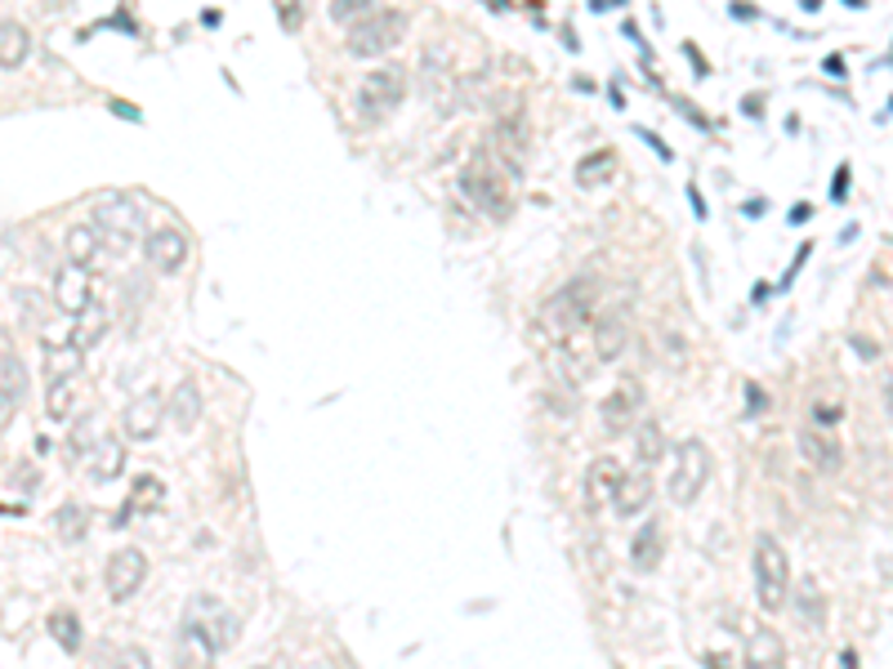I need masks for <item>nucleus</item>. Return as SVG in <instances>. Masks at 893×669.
Instances as JSON below:
<instances>
[{
    "instance_id": "34",
    "label": "nucleus",
    "mask_w": 893,
    "mask_h": 669,
    "mask_svg": "<svg viewBox=\"0 0 893 669\" xmlns=\"http://www.w3.org/2000/svg\"><path fill=\"white\" fill-rule=\"evenodd\" d=\"M94 419L85 415V419H76V428H72V438H68V451H72V460H81L85 451H94Z\"/></svg>"
},
{
    "instance_id": "17",
    "label": "nucleus",
    "mask_w": 893,
    "mask_h": 669,
    "mask_svg": "<svg viewBox=\"0 0 893 669\" xmlns=\"http://www.w3.org/2000/svg\"><path fill=\"white\" fill-rule=\"evenodd\" d=\"M85 366V349L81 344H45V385H68Z\"/></svg>"
},
{
    "instance_id": "22",
    "label": "nucleus",
    "mask_w": 893,
    "mask_h": 669,
    "mask_svg": "<svg viewBox=\"0 0 893 669\" xmlns=\"http://www.w3.org/2000/svg\"><path fill=\"white\" fill-rule=\"evenodd\" d=\"M635 411H639V385H622L613 398L603 402V424H607V434H626V428L635 424Z\"/></svg>"
},
{
    "instance_id": "3",
    "label": "nucleus",
    "mask_w": 893,
    "mask_h": 669,
    "mask_svg": "<svg viewBox=\"0 0 893 669\" xmlns=\"http://www.w3.org/2000/svg\"><path fill=\"white\" fill-rule=\"evenodd\" d=\"M402 99H407V68H398V63L366 72L358 85V112L366 121H385L389 112L402 108Z\"/></svg>"
},
{
    "instance_id": "37",
    "label": "nucleus",
    "mask_w": 893,
    "mask_h": 669,
    "mask_svg": "<svg viewBox=\"0 0 893 669\" xmlns=\"http://www.w3.org/2000/svg\"><path fill=\"white\" fill-rule=\"evenodd\" d=\"M844 419V406H835V402H813V424L818 428H835Z\"/></svg>"
},
{
    "instance_id": "39",
    "label": "nucleus",
    "mask_w": 893,
    "mask_h": 669,
    "mask_svg": "<svg viewBox=\"0 0 893 669\" xmlns=\"http://www.w3.org/2000/svg\"><path fill=\"white\" fill-rule=\"evenodd\" d=\"M809 611V620H813V625H822V603H818V594L813 589H805L800 594V616Z\"/></svg>"
},
{
    "instance_id": "24",
    "label": "nucleus",
    "mask_w": 893,
    "mask_h": 669,
    "mask_svg": "<svg viewBox=\"0 0 893 669\" xmlns=\"http://www.w3.org/2000/svg\"><path fill=\"white\" fill-rule=\"evenodd\" d=\"M108 321H112V313H108L104 304H89V308H81V313L72 317V344H81V349H94V344L104 340Z\"/></svg>"
},
{
    "instance_id": "5",
    "label": "nucleus",
    "mask_w": 893,
    "mask_h": 669,
    "mask_svg": "<svg viewBox=\"0 0 893 669\" xmlns=\"http://www.w3.org/2000/svg\"><path fill=\"white\" fill-rule=\"evenodd\" d=\"M786 589H791V558L773 536L756 540V598L764 611L786 607Z\"/></svg>"
},
{
    "instance_id": "6",
    "label": "nucleus",
    "mask_w": 893,
    "mask_h": 669,
    "mask_svg": "<svg viewBox=\"0 0 893 669\" xmlns=\"http://www.w3.org/2000/svg\"><path fill=\"white\" fill-rule=\"evenodd\" d=\"M94 228L104 232V242L112 251H134V242H144V219H138V206L130 197H104L94 206Z\"/></svg>"
},
{
    "instance_id": "40",
    "label": "nucleus",
    "mask_w": 893,
    "mask_h": 669,
    "mask_svg": "<svg viewBox=\"0 0 893 669\" xmlns=\"http://www.w3.org/2000/svg\"><path fill=\"white\" fill-rule=\"evenodd\" d=\"M764 411V393H760V385H746V415L756 419Z\"/></svg>"
},
{
    "instance_id": "42",
    "label": "nucleus",
    "mask_w": 893,
    "mask_h": 669,
    "mask_svg": "<svg viewBox=\"0 0 893 669\" xmlns=\"http://www.w3.org/2000/svg\"><path fill=\"white\" fill-rule=\"evenodd\" d=\"M733 14H737V19H756L760 10H756V5H746V0H737V5H733Z\"/></svg>"
},
{
    "instance_id": "11",
    "label": "nucleus",
    "mask_w": 893,
    "mask_h": 669,
    "mask_svg": "<svg viewBox=\"0 0 893 669\" xmlns=\"http://www.w3.org/2000/svg\"><path fill=\"white\" fill-rule=\"evenodd\" d=\"M144 251H148V264H153L157 272H179L183 259H188V236H183L179 228L161 223V228H153V232L144 236Z\"/></svg>"
},
{
    "instance_id": "31",
    "label": "nucleus",
    "mask_w": 893,
    "mask_h": 669,
    "mask_svg": "<svg viewBox=\"0 0 893 669\" xmlns=\"http://www.w3.org/2000/svg\"><path fill=\"white\" fill-rule=\"evenodd\" d=\"M55 536L68 540V545L85 536V509H81V504H63V509L55 513Z\"/></svg>"
},
{
    "instance_id": "36",
    "label": "nucleus",
    "mask_w": 893,
    "mask_h": 669,
    "mask_svg": "<svg viewBox=\"0 0 893 669\" xmlns=\"http://www.w3.org/2000/svg\"><path fill=\"white\" fill-rule=\"evenodd\" d=\"M10 304H14L27 321H40V295H36V291H10Z\"/></svg>"
},
{
    "instance_id": "45",
    "label": "nucleus",
    "mask_w": 893,
    "mask_h": 669,
    "mask_svg": "<svg viewBox=\"0 0 893 669\" xmlns=\"http://www.w3.org/2000/svg\"><path fill=\"white\" fill-rule=\"evenodd\" d=\"M884 411H889V419H893V379L884 385Z\"/></svg>"
},
{
    "instance_id": "35",
    "label": "nucleus",
    "mask_w": 893,
    "mask_h": 669,
    "mask_svg": "<svg viewBox=\"0 0 893 669\" xmlns=\"http://www.w3.org/2000/svg\"><path fill=\"white\" fill-rule=\"evenodd\" d=\"M375 10V0H331V19L336 23H358Z\"/></svg>"
},
{
    "instance_id": "15",
    "label": "nucleus",
    "mask_w": 893,
    "mask_h": 669,
    "mask_svg": "<svg viewBox=\"0 0 893 669\" xmlns=\"http://www.w3.org/2000/svg\"><path fill=\"white\" fill-rule=\"evenodd\" d=\"M622 464L617 460H594L590 464V473H586V504L590 509H603V504H613L617 500V487H622Z\"/></svg>"
},
{
    "instance_id": "25",
    "label": "nucleus",
    "mask_w": 893,
    "mask_h": 669,
    "mask_svg": "<svg viewBox=\"0 0 893 669\" xmlns=\"http://www.w3.org/2000/svg\"><path fill=\"white\" fill-rule=\"evenodd\" d=\"M170 419H174L179 428H197V419H202V393H197L193 379H179V385H174V393H170Z\"/></svg>"
},
{
    "instance_id": "46",
    "label": "nucleus",
    "mask_w": 893,
    "mask_h": 669,
    "mask_svg": "<svg viewBox=\"0 0 893 669\" xmlns=\"http://www.w3.org/2000/svg\"><path fill=\"white\" fill-rule=\"evenodd\" d=\"M112 112H121V117H130V121H138V112H134L130 104H112Z\"/></svg>"
},
{
    "instance_id": "16",
    "label": "nucleus",
    "mask_w": 893,
    "mask_h": 669,
    "mask_svg": "<svg viewBox=\"0 0 893 669\" xmlns=\"http://www.w3.org/2000/svg\"><path fill=\"white\" fill-rule=\"evenodd\" d=\"M125 460H130V451H125L121 438H99L94 451H89V460H85V469H89L94 483H117V477L125 473Z\"/></svg>"
},
{
    "instance_id": "13",
    "label": "nucleus",
    "mask_w": 893,
    "mask_h": 669,
    "mask_svg": "<svg viewBox=\"0 0 893 669\" xmlns=\"http://www.w3.org/2000/svg\"><path fill=\"white\" fill-rule=\"evenodd\" d=\"M23 393H27V375H23V362L14 357V349L5 344V353H0V424H14L19 406H23Z\"/></svg>"
},
{
    "instance_id": "27",
    "label": "nucleus",
    "mask_w": 893,
    "mask_h": 669,
    "mask_svg": "<svg viewBox=\"0 0 893 669\" xmlns=\"http://www.w3.org/2000/svg\"><path fill=\"white\" fill-rule=\"evenodd\" d=\"M622 344H626L622 317H617V313H613V317H599V326H594V357H599V362H613V357H622Z\"/></svg>"
},
{
    "instance_id": "12",
    "label": "nucleus",
    "mask_w": 893,
    "mask_h": 669,
    "mask_svg": "<svg viewBox=\"0 0 893 669\" xmlns=\"http://www.w3.org/2000/svg\"><path fill=\"white\" fill-rule=\"evenodd\" d=\"M166 504V487H161V477H153V473H144V477H134V487H130V496H125V504L117 509V518H112V527H130L134 518H144V513H157Z\"/></svg>"
},
{
    "instance_id": "20",
    "label": "nucleus",
    "mask_w": 893,
    "mask_h": 669,
    "mask_svg": "<svg viewBox=\"0 0 893 669\" xmlns=\"http://www.w3.org/2000/svg\"><path fill=\"white\" fill-rule=\"evenodd\" d=\"M800 451H805V460H809L813 469H822V473H835V469L844 464V447H840L831 434H822V428H805V434H800Z\"/></svg>"
},
{
    "instance_id": "21",
    "label": "nucleus",
    "mask_w": 893,
    "mask_h": 669,
    "mask_svg": "<svg viewBox=\"0 0 893 669\" xmlns=\"http://www.w3.org/2000/svg\"><path fill=\"white\" fill-rule=\"evenodd\" d=\"M648 500H652V477H648L643 469H635V473H626V477H622L613 509H617L622 518H635V513H643V509H648Z\"/></svg>"
},
{
    "instance_id": "9",
    "label": "nucleus",
    "mask_w": 893,
    "mask_h": 669,
    "mask_svg": "<svg viewBox=\"0 0 893 669\" xmlns=\"http://www.w3.org/2000/svg\"><path fill=\"white\" fill-rule=\"evenodd\" d=\"M148 581V558H144V549H117L112 558H108V567H104V585H108V594L117 598V603H125L130 594H138V585Z\"/></svg>"
},
{
    "instance_id": "28",
    "label": "nucleus",
    "mask_w": 893,
    "mask_h": 669,
    "mask_svg": "<svg viewBox=\"0 0 893 669\" xmlns=\"http://www.w3.org/2000/svg\"><path fill=\"white\" fill-rule=\"evenodd\" d=\"M613 174H617V153H613V148H599V153L581 157V166H577V183H581V187H599V183H607Z\"/></svg>"
},
{
    "instance_id": "44",
    "label": "nucleus",
    "mask_w": 893,
    "mask_h": 669,
    "mask_svg": "<svg viewBox=\"0 0 893 669\" xmlns=\"http://www.w3.org/2000/svg\"><path fill=\"white\" fill-rule=\"evenodd\" d=\"M809 215H813V210H809V206H795V210H791V223H805V219H809Z\"/></svg>"
},
{
    "instance_id": "33",
    "label": "nucleus",
    "mask_w": 893,
    "mask_h": 669,
    "mask_svg": "<svg viewBox=\"0 0 893 669\" xmlns=\"http://www.w3.org/2000/svg\"><path fill=\"white\" fill-rule=\"evenodd\" d=\"M273 10H277V23L287 32H300L304 19H309V0H273Z\"/></svg>"
},
{
    "instance_id": "4",
    "label": "nucleus",
    "mask_w": 893,
    "mask_h": 669,
    "mask_svg": "<svg viewBox=\"0 0 893 669\" xmlns=\"http://www.w3.org/2000/svg\"><path fill=\"white\" fill-rule=\"evenodd\" d=\"M590 304H594V281L590 277H577L572 285H563L554 300H545L541 308V321L554 340H568L572 330H581L590 321Z\"/></svg>"
},
{
    "instance_id": "30",
    "label": "nucleus",
    "mask_w": 893,
    "mask_h": 669,
    "mask_svg": "<svg viewBox=\"0 0 893 669\" xmlns=\"http://www.w3.org/2000/svg\"><path fill=\"white\" fill-rule=\"evenodd\" d=\"M662 447H666L662 424H656V419H639V424H635V451H639V460H643V464L662 460Z\"/></svg>"
},
{
    "instance_id": "47",
    "label": "nucleus",
    "mask_w": 893,
    "mask_h": 669,
    "mask_svg": "<svg viewBox=\"0 0 893 669\" xmlns=\"http://www.w3.org/2000/svg\"><path fill=\"white\" fill-rule=\"evenodd\" d=\"M496 5H505V0H496Z\"/></svg>"
},
{
    "instance_id": "19",
    "label": "nucleus",
    "mask_w": 893,
    "mask_h": 669,
    "mask_svg": "<svg viewBox=\"0 0 893 669\" xmlns=\"http://www.w3.org/2000/svg\"><path fill=\"white\" fill-rule=\"evenodd\" d=\"M746 665H756V669H773V665H786V647L773 630H760V625H750L746 630V652H741Z\"/></svg>"
},
{
    "instance_id": "1",
    "label": "nucleus",
    "mask_w": 893,
    "mask_h": 669,
    "mask_svg": "<svg viewBox=\"0 0 893 669\" xmlns=\"http://www.w3.org/2000/svg\"><path fill=\"white\" fill-rule=\"evenodd\" d=\"M460 193L492 219H509V170L492 148H479L460 170Z\"/></svg>"
},
{
    "instance_id": "43",
    "label": "nucleus",
    "mask_w": 893,
    "mask_h": 669,
    "mask_svg": "<svg viewBox=\"0 0 893 669\" xmlns=\"http://www.w3.org/2000/svg\"><path fill=\"white\" fill-rule=\"evenodd\" d=\"M854 349H858V353H862V357H876V353H880V349H876V344H871V340H862V334H858V340H854Z\"/></svg>"
},
{
    "instance_id": "38",
    "label": "nucleus",
    "mask_w": 893,
    "mask_h": 669,
    "mask_svg": "<svg viewBox=\"0 0 893 669\" xmlns=\"http://www.w3.org/2000/svg\"><path fill=\"white\" fill-rule=\"evenodd\" d=\"M844 197H849V166H840L831 179V202H844Z\"/></svg>"
},
{
    "instance_id": "32",
    "label": "nucleus",
    "mask_w": 893,
    "mask_h": 669,
    "mask_svg": "<svg viewBox=\"0 0 893 669\" xmlns=\"http://www.w3.org/2000/svg\"><path fill=\"white\" fill-rule=\"evenodd\" d=\"M72 398H76V379H68V385H50L45 415H50V419H72Z\"/></svg>"
},
{
    "instance_id": "2",
    "label": "nucleus",
    "mask_w": 893,
    "mask_h": 669,
    "mask_svg": "<svg viewBox=\"0 0 893 669\" xmlns=\"http://www.w3.org/2000/svg\"><path fill=\"white\" fill-rule=\"evenodd\" d=\"M402 36H407V14H402V10H371L366 19L349 23L345 50H349L353 59H381V54L394 50Z\"/></svg>"
},
{
    "instance_id": "41",
    "label": "nucleus",
    "mask_w": 893,
    "mask_h": 669,
    "mask_svg": "<svg viewBox=\"0 0 893 669\" xmlns=\"http://www.w3.org/2000/svg\"><path fill=\"white\" fill-rule=\"evenodd\" d=\"M822 68H826V72H831V76H840V81H844V59H840V54H831V59H826V63H822Z\"/></svg>"
},
{
    "instance_id": "26",
    "label": "nucleus",
    "mask_w": 893,
    "mask_h": 669,
    "mask_svg": "<svg viewBox=\"0 0 893 669\" xmlns=\"http://www.w3.org/2000/svg\"><path fill=\"white\" fill-rule=\"evenodd\" d=\"M630 562H635V571H652L656 562H662V522H643V527L635 532Z\"/></svg>"
},
{
    "instance_id": "29",
    "label": "nucleus",
    "mask_w": 893,
    "mask_h": 669,
    "mask_svg": "<svg viewBox=\"0 0 893 669\" xmlns=\"http://www.w3.org/2000/svg\"><path fill=\"white\" fill-rule=\"evenodd\" d=\"M50 634H55V643H59L63 652H72V656H76L81 643H85V638H81V616L68 611V607H59V611L50 616Z\"/></svg>"
},
{
    "instance_id": "23",
    "label": "nucleus",
    "mask_w": 893,
    "mask_h": 669,
    "mask_svg": "<svg viewBox=\"0 0 893 669\" xmlns=\"http://www.w3.org/2000/svg\"><path fill=\"white\" fill-rule=\"evenodd\" d=\"M27 50H32V40H27V27L19 19H0V68L14 72L27 63Z\"/></svg>"
},
{
    "instance_id": "7",
    "label": "nucleus",
    "mask_w": 893,
    "mask_h": 669,
    "mask_svg": "<svg viewBox=\"0 0 893 669\" xmlns=\"http://www.w3.org/2000/svg\"><path fill=\"white\" fill-rule=\"evenodd\" d=\"M707 483H711V451L701 442H684L675 451V473L666 483V496L675 504H692L701 491H707Z\"/></svg>"
},
{
    "instance_id": "10",
    "label": "nucleus",
    "mask_w": 893,
    "mask_h": 669,
    "mask_svg": "<svg viewBox=\"0 0 893 669\" xmlns=\"http://www.w3.org/2000/svg\"><path fill=\"white\" fill-rule=\"evenodd\" d=\"M487 148L505 161L509 174H523V161H528V130H523V117H500L496 130H492Z\"/></svg>"
},
{
    "instance_id": "18",
    "label": "nucleus",
    "mask_w": 893,
    "mask_h": 669,
    "mask_svg": "<svg viewBox=\"0 0 893 669\" xmlns=\"http://www.w3.org/2000/svg\"><path fill=\"white\" fill-rule=\"evenodd\" d=\"M63 251H68V264H81V268H94L104 259V232L94 223H76L68 236H63Z\"/></svg>"
},
{
    "instance_id": "8",
    "label": "nucleus",
    "mask_w": 893,
    "mask_h": 669,
    "mask_svg": "<svg viewBox=\"0 0 893 669\" xmlns=\"http://www.w3.org/2000/svg\"><path fill=\"white\" fill-rule=\"evenodd\" d=\"M170 415V398H161L157 389H148V393H138L130 406H125V415H121V428H125V438H134V442H153L157 434H161V419Z\"/></svg>"
},
{
    "instance_id": "14",
    "label": "nucleus",
    "mask_w": 893,
    "mask_h": 669,
    "mask_svg": "<svg viewBox=\"0 0 893 669\" xmlns=\"http://www.w3.org/2000/svg\"><path fill=\"white\" fill-rule=\"evenodd\" d=\"M89 304H94L89 272H85L81 264L63 268V272L55 277V308H59V313H68V317H76V313H81V308H89Z\"/></svg>"
}]
</instances>
